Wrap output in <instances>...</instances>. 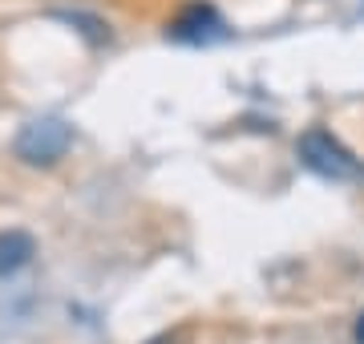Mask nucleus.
I'll return each instance as SVG.
<instances>
[{"instance_id": "1", "label": "nucleus", "mask_w": 364, "mask_h": 344, "mask_svg": "<svg viewBox=\"0 0 364 344\" xmlns=\"http://www.w3.org/2000/svg\"><path fill=\"white\" fill-rule=\"evenodd\" d=\"M299 162L308 171L324 174L332 183H364V162L352 154L344 142H336L328 130H308L299 134Z\"/></svg>"}, {"instance_id": "2", "label": "nucleus", "mask_w": 364, "mask_h": 344, "mask_svg": "<svg viewBox=\"0 0 364 344\" xmlns=\"http://www.w3.org/2000/svg\"><path fill=\"white\" fill-rule=\"evenodd\" d=\"M73 146V126L65 118H33L25 130L16 134V158L28 166H57Z\"/></svg>"}, {"instance_id": "3", "label": "nucleus", "mask_w": 364, "mask_h": 344, "mask_svg": "<svg viewBox=\"0 0 364 344\" xmlns=\"http://www.w3.org/2000/svg\"><path fill=\"white\" fill-rule=\"evenodd\" d=\"M170 41H182V45H210V41L227 37V25H223L219 9H210V4H191V9H182L166 28Z\"/></svg>"}, {"instance_id": "4", "label": "nucleus", "mask_w": 364, "mask_h": 344, "mask_svg": "<svg viewBox=\"0 0 364 344\" xmlns=\"http://www.w3.org/2000/svg\"><path fill=\"white\" fill-rule=\"evenodd\" d=\"M33 255H37V239L28 231H4L0 235V279H9L21 267H28Z\"/></svg>"}, {"instance_id": "5", "label": "nucleus", "mask_w": 364, "mask_h": 344, "mask_svg": "<svg viewBox=\"0 0 364 344\" xmlns=\"http://www.w3.org/2000/svg\"><path fill=\"white\" fill-rule=\"evenodd\" d=\"M61 21H69V25H81V33L97 45V41L109 37V28H105V21H97V16H85V13H57Z\"/></svg>"}, {"instance_id": "6", "label": "nucleus", "mask_w": 364, "mask_h": 344, "mask_svg": "<svg viewBox=\"0 0 364 344\" xmlns=\"http://www.w3.org/2000/svg\"><path fill=\"white\" fill-rule=\"evenodd\" d=\"M356 344H364V316L356 320Z\"/></svg>"}]
</instances>
